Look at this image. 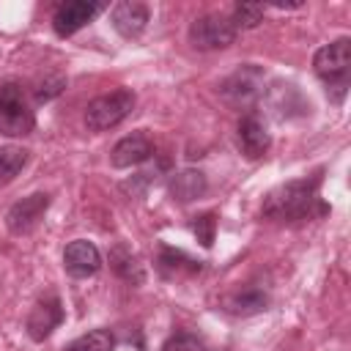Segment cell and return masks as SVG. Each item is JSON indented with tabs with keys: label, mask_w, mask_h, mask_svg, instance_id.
I'll return each mask as SVG.
<instances>
[{
	"label": "cell",
	"mask_w": 351,
	"mask_h": 351,
	"mask_svg": "<svg viewBox=\"0 0 351 351\" xmlns=\"http://www.w3.org/2000/svg\"><path fill=\"white\" fill-rule=\"evenodd\" d=\"M318 203V178H302L288 181L277 189H271L263 200V217L277 222H293L310 217L313 206Z\"/></svg>",
	"instance_id": "obj_1"
},
{
	"label": "cell",
	"mask_w": 351,
	"mask_h": 351,
	"mask_svg": "<svg viewBox=\"0 0 351 351\" xmlns=\"http://www.w3.org/2000/svg\"><path fill=\"white\" fill-rule=\"evenodd\" d=\"M33 126H36V118L22 88L11 80L0 82V134L25 137L33 132Z\"/></svg>",
	"instance_id": "obj_2"
},
{
	"label": "cell",
	"mask_w": 351,
	"mask_h": 351,
	"mask_svg": "<svg viewBox=\"0 0 351 351\" xmlns=\"http://www.w3.org/2000/svg\"><path fill=\"white\" fill-rule=\"evenodd\" d=\"M132 110H134V93L132 90H126V88L110 90L104 96H96L85 107V126L90 132H107V129L118 126Z\"/></svg>",
	"instance_id": "obj_3"
},
{
	"label": "cell",
	"mask_w": 351,
	"mask_h": 351,
	"mask_svg": "<svg viewBox=\"0 0 351 351\" xmlns=\"http://www.w3.org/2000/svg\"><path fill=\"white\" fill-rule=\"evenodd\" d=\"M313 69L324 82H329L332 88L346 90L348 69H351V38L343 36V38L321 47L313 58Z\"/></svg>",
	"instance_id": "obj_4"
},
{
	"label": "cell",
	"mask_w": 351,
	"mask_h": 351,
	"mask_svg": "<svg viewBox=\"0 0 351 351\" xmlns=\"http://www.w3.org/2000/svg\"><path fill=\"white\" fill-rule=\"evenodd\" d=\"M233 38L236 27L230 16L222 14H206L189 25V44L195 49H225L228 44H233Z\"/></svg>",
	"instance_id": "obj_5"
},
{
	"label": "cell",
	"mask_w": 351,
	"mask_h": 351,
	"mask_svg": "<svg viewBox=\"0 0 351 351\" xmlns=\"http://www.w3.org/2000/svg\"><path fill=\"white\" fill-rule=\"evenodd\" d=\"M263 90V74L261 69H255L252 63L250 66H241L236 69L222 85H219V93L228 104L233 107H250Z\"/></svg>",
	"instance_id": "obj_6"
},
{
	"label": "cell",
	"mask_w": 351,
	"mask_h": 351,
	"mask_svg": "<svg viewBox=\"0 0 351 351\" xmlns=\"http://www.w3.org/2000/svg\"><path fill=\"white\" fill-rule=\"evenodd\" d=\"M47 206H49V195H47V192H33V195L16 200V203L8 208V214H5V225H8V230H11L14 236H25V233H30V230L41 222Z\"/></svg>",
	"instance_id": "obj_7"
},
{
	"label": "cell",
	"mask_w": 351,
	"mask_h": 351,
	"mask_svg": "<svg viewBox=\"0 0 351 351\" xmlns=\"http://www.w3.org/2000/svg\"><path fill=\"white\" fill-rule=\"evenodd\" d=\"M104 5L101 3H88V0H69V3H60L55 16H52V27L60 38L66 36H74L80 27H85Z\"/></svg>",
	"instance_id": "obj_8"
},
{
	"label": "cell",
	"mask_w": 351,
	"mask_h": 351,
	"mask_svg": "<svg viewBox=\"0 0 351 351\" xmlns=\"http://www.w3.org/2000/svg\"><path fill=\"white\" fill-rule=\"evenodd\" d=\"M63 269L71 274V277H90L101 269V252L96 250L93 241L88 239H74L66 244L63 250Z\"/></svg>",
	"instance_id": "obj_9"
},
{
	"label": "cell",
	"mask_w": 351,
	"mask_h": 351,
	"mask_svg": "<svg viewBox=\"0 0 351 351\" xmlns=\"http://www.w3.org/2000/svg\"><path fill=\"white\" fill-rule=\"evenodd\" d=\"M63 321V307H60V299L58 296H44L33 304L30 315H27V335L41 343L52 335V329H58V324Z\"/></svg>",
	"instance_id": "obj_10"
},
{
	"label": "cell",
	"mask_w": 351,
	"mask_h": 351,
	"mask_svg": "<svg viewBox=\"0 0 351 351\" xmlns=\"http://www.w3.org/2000/svg\"><path fill=\"white\" fill-rule=\"evenodd\" d=\"M148 16H151V14H148V5L140 3V0H121V3H115L112 11H110L112 27H115L123 38H137V36L145 30Z\"/></svg>",
	"instance_id": "obj_11"
},
{
	"label": "cell",
	"mask_w": 351,
	"mask_h": 351,
	"mask_svg": "<svg viewBox=\"0 0 351 351\" xmlns=\"http://www.w3.org/2000/svg\"><path fill=\"white\" fill-rule=\"evenodd\" d=\"M151 154H154L151 137L143 132H134V134H129L112 145L110 165L112 167H134V165H143L145 159H151Z\"/></svg>",
	"instance_id": "obj_12"
},
{
	"label": "cell",
	"mask_w": 351,
	"mask_h": 351,
	"mask_svg": "<svg viewBox=\"0 0 351 351\" xmlns=\"http://www.w3.org/2000/svg\"><path fill=\"white\" fill-rule=\"evenodd\" d=\"M269 132H266V126L261 123V118H255V115H244L241 121H239V148H241V154L247 156V159H258V156H263L266 151H269Z\"/></svg>",
	"instance_id": "obj_13"
},
{
	"label": "cell",
	"mask_w": 351,
	"mask_h": 351,
	"mask_svg": "<svg viewBox=\"0 0 351 351\" xmlns=\"http://www.w3.org/2000/svg\"><path fill=\"white\" fill-rule=\"evenodd\" d=\"M206 192V176L200 170H181L170 178V195L178 203H189Z\"/></svg>",
	"instance_id": "obj_14"
},
{
	"label": "cell",
	"mask_w": 351,
	"mask_h": 351,
	"mask_svg": "<svg viewBox=\"0 0 351 351\" xmlns=\"http://www.w3.org/2000/svg\"><path fill=\"white\" fill-rule=\"evenodd\" d=\"M159 269H162V274H167V277H178V274H195V271H200V261H195V258H189L186 252H181V250H173V247H162V252H159Z\"/></svg>",
	"instance_id": "obj_15"
},
{
	"label": "cell",
	"mask_w": 351,
	"mask_h": 351,
	"mask_svg": "<svg viewBox=\"0 0 351 351\" xmlns=\"http://www.w3.org/2000/svg\"><path fill=\"white\" fill-rule=\"evenodd\" d=\"M112 348H115V335L110 329H90L74 337L63 351H112Z\"/></svg>",
	"instance_id": "obj_16"
},
{
	"label": "cell",
	"mask_w": 351,
	"mask_h": 351,
	"mask_svg": "<svg viewBox=\"0 0 351 351\" xmlns=\"http://www.w3.org/2000/svg\"><path fill=\"white\" fill-rule=\"evenodd\" d=\"M27 165V151L19 145H0V184L14 181Z\"/></svg>",
	"instance_id": "obj_17"
},
{
	"label": "cell",
	"mask_w": 351,
	"mask_h": 351,
	"mask_svg": "<svg viewBox=\"0 0 351 351\" xmlns=\"http://www.w3.org/2000/svg\"><path fill=\"white\" fill-rule=\"evenodd\" d=\"M266 293H261V291H244V293H236V296H230L228 299V310L230 313H236V315H252V313H261V310H266Z\"/></svg>",
	"instance_id": "obj_18"
},
{
	"label": "cell",
	"mask_w": 351,
	"mask_h": 351,
	"mask_svg": "<svg viewBox=\"0 0 351 351\" xmlns=\"http://www.w3.org/2000/svg\"><path fill=\"white\" fill-rule=\"evenodd\" d=\"M110 261H112V266H115V271H118L121 277L134 280V282H140V280H143L140 263H137V258H134L126 247H115V250H112V255H110Z\"/></svg>",
	"instance_id": "obj_19"
},
{
	"label": "cell",
	"mask_w": 351,
	"mask_h": 351,
	"mask_svg": "<svg viewBox=\"0 0 351 351\" xmlns=\"http://www.w3.org/2000/svg\"><path fill=\"white\" fill-rule=\"evenodd\" d=\"M261 19H263V5L261 3H239L233 8V16H230L236 33L239 30H247V27H255Z\"/></svg>",
	"instance_id": "obj_20"
},
{
	"label": "cell",
	"mask_w": 351,
	"mask_h": 351,
	"mask_svg": "<svg viewBox=\"0 0 351 351\" xmlns=\"http://www.w3.org/2000/svg\"><path fill=\"white\" fill-rule=\"evenodd\" d=\"M200 348H203V340L195 337L192 332H176L162 346V351H200Z\"/></svg>",
	"instance_id": "obj_21"
},
{
	"label": "cell",
	"mask_w": 351,
	"mask_h": 351,
	"mask_svg": "<svg viewBox=\"0 0 351 351\" xmlns=\"http://www.w3.org/2000/svg\"><path fill=\"white\" fill-rule=\"evenodd\" d=\"M214 228H217L214 214L195 217V222H192V230H195V236H197V241H200L203 247H211V241H214Z\"/></svg>",
	"instance_id": "obj_22"
}]
</instances>
